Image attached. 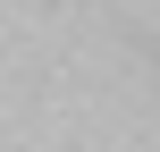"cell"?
Returning <instances> with one entry per match:
<instances>
[]
</instances>
